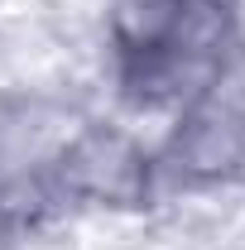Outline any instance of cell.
<instances>
[{
  "label": "cell",
  "instance_id": "cell-1",
  "mask_svg": "<svg viewBox=\"0 0 245 250\" xmlns=\"http://www.w3.org/2000/svg\"><path fill=\"white\" fill-rule=\"evenodd\" d=\"M53 178L77 202L111 207V212H140L154 192V159L121 125H82L58 149Z\"/></svg>",
  "mask_w": 245,
  "mask_h": 250
},
{
  "label": "cell",
  "instance_id": "cell-2",
  "mask_svg": "<svg viewBox=\"0 0 245 250\" xmlns=\"http://www.w3.org/2000/svg\"><path fill=\"white\" fill-rule=\"evenodd\" d=\"M168 164L187 183H226L245 173V96L212 82L197 101H187L168 140Z\"/></svg>",
  "mask_w": 245,
  "mask_h": 250
},
{
  "label": "cell",
  "instance_id": "cell-3",
  "mask_svg": "<svg viewBox=\"0 0 245 250\" xmlns=\"http://www.w3.org/2000/svg\"><path fill=\"white\" fill-rule=\"evenodd\" d=\"M187 15H192V0H111L106 29L121 62H144L183 48Z\"/></svg>",
  "mask_w": 245,
  "mask_h": 250
}]
</instances>
